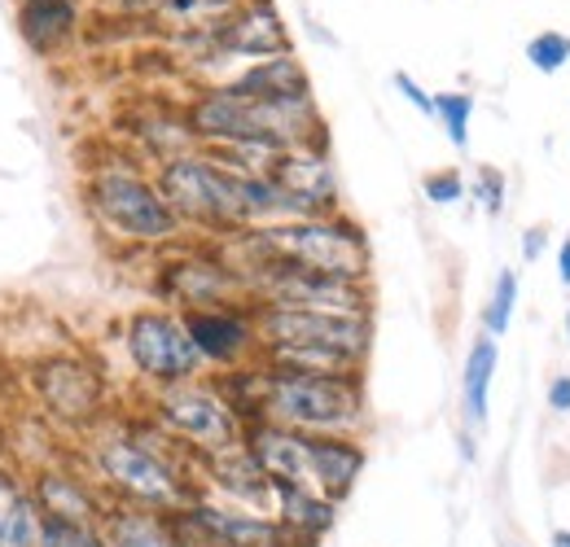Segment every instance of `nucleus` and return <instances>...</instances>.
<instances>
[{
  "label": "nucleus",
  "instance_id": "obj_1",
  "mask_svg": "<svg viewBox=\"0 0 570 547\" xmlns=\"http://www.w3.org/2000/svg\"><path fill=\"white\" fill-rule=\"evenodd\" d=\"M79 465L115 504H137L154 513H176L198 495L194 456L167 438L145 411L110 416L83 434Z\"/></svg>",
  "mask_w": 570,
  "mask_h": 547
},
{
  "label": "nucleus",
  "instance_id": "obj_2",
  "mask_svg": "<svg viewBox=\"0 0 570 547\" xmlns=\"http://www.w3.org/2000/svg\"><path fill=\"white\" fill-rule=\"evenodd\" d=\"M83 210L97 223V232L124 250L163 255L180 241H189L185 223L167 206L154 167H145L132 149H119L106 162H88L83 171Z\"/></svg>",
  "mask_w": 570,
  "mask_h": 547
},
{
  "label": "nucleus",
  "instance_id": "obj_3",
  "mask_svg": "<svg viewBox=\"0 0 570 547\" xmlns=\"http://www.w3.org/2000/svg\"><path fill=\"white\" fill-rule=\"evenodd\" d=\"M219 246L237 263V272L250 268V263L277 259V263H298V268H312V272L343 276V280H373L368 232L347 210L246 228L237 237H224Z\"/></svg>",
  "mask_w": 570,
  "mask_h": 547
},
{
  "label": "nucleus",
  "instance_id": "obj_4",
  "mask_svg": "<svg viewBox=\"0 0 570 547\" xmlns=\"http://www.w3.org/2000/svg\"><path fill=\"white\" fill-rule=\"evenodd\" d=\"M298 434H352L368 429V395L364 372L352 377H303V372H273L259 364V416Z\"/></svg>",
  "mask_w": 570,
  "mask_h": 547
},
{
  "label": "nucleus",
  "instance_id": "obj_5",
  "mask_svg": "<svg viewBox=\"0 0 570 547\" xmlns=\"http://www.w3.org/2000/svg\"><path fill=\"white\" fill-rule=\"evenodd\" d=\"M154 180L167 206L198 241H224L246 232V206H242V176H233L224 162H215L207 149L176 153L154 167Z\"/></svg>",
  "mask_w": 570,
  "mask_h": 547
},
{
  "label": "nucleus",
  "instance_id": "obj_6",
  "mask_svg": "<svg viewBox=\"0 0 570 547\" xmlns=\"http://www.w3.org/2000/svg\"><path fill=\"white\" fill-rule=\"evenodd\" d=\"M145 416L176 438L194 460L212 456V451H228L246 438V420L242 411L228 404V395L219 390L212 372L185 386H167V390H149L145 395Z\"/></svg>",
  "mask_w": 570,
  "mask_h": 547
},
{
  "label": "nucleus",
  "instance_id": "obj_7",
  "mask_svg": "<svg viewBox=\"0 0 570 547\" xmlns=\"http://www.w3.org/2000/svg\"><path fill=\"white\" fill-rule=\"evenodd\" d=\"M149 289L158 298V307L171 311H203V307H228V302H250L246 298V280L237 272V263L224 255L219 241H180L163 255H154V276Z\"/></svg>",
  "mask_w": 570,
  "mask_h": 547
},
{
  "label": "nucleus",
  "instance_id": "obj_8",
  "mask_svg": "<svg viewBox=\"0 0 570 547\" xmlns=\"http://www.w3.org/2000/svg\"><path fill=\"white\" fill-rule=\"evenodd\" d=\"M119 346H124V359H128V368H132L145 395L207 377V364L185 329V316L171 307L154 302V307L128 311L124 329H119Z\"/></svg>",
  "mask_w": 570,
  "mask_h": 547
},
{
  "label": "nucleus",
  "instance_id": "obj_9",
  "mask_svg": "<svg viewBox=\"0 0 570 547\" xmlns=\"http://www.w3.org/2000/svg\"><path fill=\"white\" fill-rule=\"evenodd\" d=\"M250 307H294V311H338V316H373V280L312 272L298 263H250L242 268Z\"/></svg>",
  "mask_w": 570,
  "mask_h": 547
},
{
  "label": "nucleus",
  "instance_id": "obj_10",
  "mask_svg": "<svg viewBox=\"0 0 570 547\" xmlns=\"http://www.w3.org/2000/svg\"><path fill=\"white\" fill-rule=\"evenodd\" d=\"M27 386L36 395V404L49 411L58 425H67L75 434L97 429L101 420H110V381L106 372L83 359V355H45L31 364Z\"/></svg>",
  "mask_w": 570,
  "mask_h": 547
},
{
  "label": "nucleus",
  "instance_id": "obj_11",
  "mask_svg": "<svg viewBox=\"0 0 570 547\" xmlns=\"http://www.w3.org/2000/svg\"><path fill=\"white\" fill-rule=\"evenodd\" d=\"M259 346L264 342H303L343 350L368 364L373 350V316H338V311H294V307H255Z\"/></svg>",
  "mask_w": 570,
  "mask_h": 547
},
{
  "label": "nucleus",
  "instance_id": "obj_12",
  "mask_svg": "<svg viewBox=\"0 0 570 547\" xmlns=\"http://www.w3.org/2000/svg\"><path fill=\"white\" fill-rule=\"evenodd\" d=\"M185 329L198 346L207 372H228V368H242V364L259 359V320H255L250 302L185 311Z\"/></svg>",
  "mask_w": 570,
  "mask_h": 547
},
{
  "label": "nucleus",
  "instance_id": "obj_13",
  "mask_svg": "<svg viewBox=\"0 0 570 547\" xmlns=\"http://www.w3.org/2000/svg\"><path fill=\"white\" fill-rule=\"evenodd\" d=\"M176 517H185L198 535H207L224 547H307L298 544L273 513H250V508H233L212 495H194L185 508H176Z\"/></svg>",
  "mask_w": 570,
  "mask_h": 547
},
{
  "label": "nucleus",
  "instance_id": "obj_14",
  "mask_svg": "<svg viewBox=\"0 0 570 547\" xmlns=\"http://www.w3.org/2000/svg\"><path fill=\"white\" fill-rule=\"evenodd\" d=\"M273 185H277L307 219H312V215H334V210H343V189H338V171H334V158H330V140L282 149V158H277V167H273Z\"/></svg>",
  "mask_w": 570,
  "mask_h": 547
},
{
  "label": "nucleus",
  "instance_id": "obj_15",
  "mask_svg": "<svg viewBox=\"0 0 570 547\" xmlns=\"http://www.w3.org/2000/svg\"><path fill=\"white\" fill-rule=\"evenodd\" d=\"M27 481L40 499L45 517L62 521V526H97L110 504L106 490L88 478V469L79 460H45L27 474Z\"/></svg>",
  "mask_w": 570,
  "mask_h": 547
},
{
  "label": "nucleus",
  "instance_id": "obj_16",
  "mask_svg": "<svg viewBox=\"0 0 570 547\" xmlns=\"http://www.w3.org/2000/svg\"><path fill=\"white\" fill-rule=\"evenodd\" d=\"M194 474H198V490L212 499H224L233 508H250V513H273V478L259 469V460L246 451V442L198 456Z\"/></svg>",
  "mask_w": 570,
  "mask_h": 547
},
{
  "label": "nucleus",
  "instance_id": "obj_17",
  "mask_svg": "<svg viewBox=\"0 0 570 547\" xmlns=\"http://www.w3.org/2000/svg\"><path fill=\"white\" fill-rule=\"evenodd\" d=\"M13 22L36 58H62L83 31V0H13Z\"/></svg>",
  "mask_w": 570,
  "mask_h": 547
},
{
  "label": "nucleus",
  "instance_id": "obj_18",
  "mask_svg": "<svg viewBox=\"0 0 570 547\" xmlns=\"http://www.w3.org/2000/svg\"><path fill=\"white\" fill-rule=\"evenodd\" d=\"M242 442L273 481L312 486V434L285 429V425H273V420H250Z\"/></svg>",
  "mask_w": 570,
  "mask_h": 547
},
{
  "label": "nucleus",
  "instance_id": "obj_19",
  "mask_svg": "<svg viewBox=\"0 0 570 547\" xmlns=\"http://www.w3.org/2000/svg\"><path fill=\"white\" fill-rule=\"evenodd\" d=\"M128 145L132 153L141 158L145 167H158L176 153H189L198 149V140L189 132V119H185V101L180 106H145L141 115H132V128H128Z\"/></svg>",
  "mask_w": 570,
  "mask_h": 547
},
{
  "label": "nucleus",
  "instance_id": "obj_20",
  "mask_svg": "<svg viewBox=\"0 0 570 547\" xmlns=\"http://www.w3.org/2000/svg\"><path fill=\"white\" fill-rule=\"evenodd\" d=\"M338 508L330 495H321L316 486H303V481H273V517L282 521L285 530L298 539V544L316 547L338 521Z\"/></svg>",
  "mask_w": 570,
  "mask_h": 547
},
{
  "label": "nucleus",
  "instance_id": "obj_21",
  "mask_svg": "<svg viewBox=\"0 0 570 547\" xmlns=\"http://www.w3.org/2000/svg\"><path fill=\"white\" fill-rule=\"evenodd\" d=\"M364 465H368L364 438H352V434H312V486L321 495H330L334 504H343L356 490V481L364 478Z\"/></svg>",
  "mask_w": 570,
  "mask_h": 547
},
{
  "label": "nucleus",
  "instance_id": "obj_22",
  "mask_svg": "<svg viewBox=\"0 0 570 547\" xmlns=\"http://www.w3.org/2000/svg\"><path fill=\"white\" fill-rule=\"evenodd\" d=\"M45 526H49V517H45L27 474L0 465V547H40Z\"/></svg>",
  "mask_w": 570,
  "mask_h": 547
},
{
  "label": "nucleus",
  "instance_id": "obj_23",
  "mask_svg": "<svg viewBox=\"0 0 570 547\" xmlns=\"http://www.w3.org/2000/svg\"><path fill=\"white\" fill-rule=\"evenodd\" d=\"M224 88L242 92V97H259V101H285V97H312V79L307 67L294 58V53H277V58H259V62H246L237 67Z\"/></svg>",
  "mask_w": 570,
  "mask_h": 547
},
{
  "label": "nucleus",
  "instance_id": "obj_24",
  "mask_svg": "<svg viewBox=\"0 0 570 547\" xmlns=\"http://www.w3.org/2000/svg\"><path fill=\"white\" fill-rule=\"evenodd\" d=\"M500 368V342L479 334L470 350H465V368H461V420L465 434H479L488 425V408H492V381Z\"/></svg>",
  "mask_w": 570,
  "mask_h": 547
},
{
  "label": "nucleus",
  "instance_id": "obj_25",
  "mask_svg": "<svg viewBox=\"0 0 570 547\" xmlns=\"http://www.w3.org/2000/svg\"><path fill=\"white\" fill-rule=\"evenodd\" d=\"M97 530L106 535L110 547H176V530H171V513H154V508H137V504H106Z\"/></svg>",
  "mask_w": 570,
  "mask_h": 547
},
{
  "label": "nucleus",
  "instance_id": "obj_26",
  "mask_svg": "<svg viewBox=\"0 0 570 547\" xmlns=\"http://www.w3.org/2000/svg\"><path fill=\"white\" fill-rule=\"evenodd\" d=\"M259 364L273 372H303V377H352L364 372V364L330 350V346H303V342H264L259 346Z\"/></svg>",
  "mask_w": 570,
  "mask_h": 547
},
{
  "label": "nucleus",
  "instance_id": "obj_27",
  "mask_svg": "<svg viewBox=\"0 0 570 547\" xmlns=\"http://www.w3.org/2000/svg\"><path fill=\"white\" fill-rule=\"evenodd\" d=\"M242 0H163L158 13L149 18L154 31H163L167 40L171 36H194V31H212L219 27Z\"/></svg>",
  "mask_w": 570,
  "mask_h": 547
},
{
  "label": "nucleus",
  "instance_id": "obj_28",
  "mask_svg": "<svg viewBox=\"0 0 570 547\" xmlns=\"http://www.w3.org/2000/svg\"><path fill=\"white\" fill-rule=\"evenodd\" d=\"M215 162H224L233 176H273L277 158H282V145L273 140H224L207 149Z\"/></svg>",
  "mask_w": 570,
  "mask_h": 547
},
{
  "label": "nucleus",
  "instance_id": "obj_29",
  "mask_svg": "<svg viewBox=\"0 0 570 547\" xmlns=\"http://www.w3.org/2000/svg\"><path fill=\"white\" fill-rule=\"evenodd\" d=\"M518 294H522V276L518 268H500L492 280V294L483 302V334L488 338H504L509 325H513V311H518Z\"/></svg>",
  "mask_w": 570,
  "mask_h": 547
},
{
  "label": "nucleus",
  "instance_id": "obj_30",
  "mask_svg": "<svg viewBox=\"0 0 570 547\" xmlns=\"http://www.w3.org/2000/svg\"><path fill=\"white\" fill-rule=\"evenodd\" d=\"M479 101L470 92H434V123L452 149H470V123H474Z\"/></svg>",
  "mask_w": 570,
  "mask_h": 547
},
{
  "label": "nucleus",
  "instance_id": "obj_31",
  "mask_svg": "<svg viewBox=\"0 0 570 547\" xmlns=\"http://www.w3.org/2000/svg\"><path fill=\"white\" fill-rule=\"evenodd\" d=\"M527 67L540 74H558L570 67V36L567 31H540L527 40Z\"/></svg>",
  "mask_w": 570,
  "mask_h": 547
},
{
  "label": "nucleus",
  "instance_id": "obj_32",
  "mask_svg": "<svg viewBox=\"0 0 570 547\" xmlns=\"http://www.w3.org/2000/svg\"><path fill=\"white\" fill-rule=\"evenodd\" d=\"M465 185H470V198L483 206V215H492V219H497L500 210H504V202H509V180H504L500 167H479Z\"/></svg>",
  "mask_w": 570,
  "mask_h": 547
},
{
  "label": "nucleus",
  "instance_id": "obj_33",
  "mask_svg": "<svg viewBox=\"0 0 570 547\" xmlns=\"http://www.w3.org/2000/svg\"><path fill=\"white\" fill-rule=\"evenodd\" d=\"M422 198L430 206H456L470 198V185L456 167H439V171H426L422 176Z\"/></svg>",
  "mask_w": 570,
  "mask_h": 547
},
{
  "label": "nucleus",
  "instance_id": "obj_34",
  "mask_svg": "<svg viewBox=\"0 0 570 547\" xmlns=\"http://www.w3.org/2000/svg\"><path fill=\"white\" fill-rule=\"evenodd\" d=\"M40 547H110L106 535L97 526H62V521H49L45 526V544Z\"/></svg>",
  "mask_w": 570,
  "mask_h": 547
},
{
  "label": "nucleus",
  "instance_id": "obj_35",
  "mask_svg": "<svg viewBox=\"0 0 570 547\" xmlns=\"http://www.w3.org/2000/svg\"><path fill=\"white\" fill-rule=\"evenodd\" d=\"M391 83H395V92H400V97H404V101H409L417 115L434 119V92H426V88H422V83H417L409 70H395V74H391Z\"/></svg>",
  "mask_w": 570,
  "mask_h": 547
},
{
  "label": "nucleus",
  "instance_id": "obj_36",
  "mask_svg": "<svg viewBox=\"0 0 570 547\" xmlns=\"http://www.w3.org/2000/svg\"><path fill=\"white\" fill-rule=\"evenodd\" d=\"M544 399H549V408L558 411V416H570V372H558V377L549 381Z\"/></svg>",
  "mask_w": 570,
  "mask_h": 547
},
{
  "label": "nucleus",
  "instance_id": "obj_37",
  "mask_svg": "<svg viewBox=\"0 0 570 547\" xmlns=\"http://www.w3.org/2000/svg\"><path fill=\"white\" fill-rule=\"evenodd\" d=\"M544 250H549V228H540V223L527 228V232H522V263H535Z\"/></svg>",
  "mask_w": 570,
  "mask_h": 547
},
{
  "label": "nucleus",
  "instance_id": "obj_38",
  "mask_svg": "<svg viewBox=\"0 0 570 547\" xmlns=\"http://www.w3.org/2000/svg\"><path fill=\"white\" fill-rule=\"evenodd\" d=\"M553 268H558V280L570 289V232H567V241L558 246V255H553Z\"/></svg>",
  "mask_w": 570,
  "mask_h": 547
},
{
  "label": "nucleus",
  "instance_id": "obj_39",
  "mask_svg": "<svg viewBox=\"0 0 570 547\" xmlns=\"http://www.w3.org/2000/svg\"><path fill=\"white\" fill-rule=\"evenodd\" d=\"M549 547H570V530H567V526H558V530L549 535Z\"/></svg>",
  "mask_w": 570,
  "mask_h": 547
},
{
  "label": "nucleus",
  "instance_id": "obj_40",
  "mask_svg": "<svg viewBox=\"0 0 570 547\" xmlns=\"http://www.w3.org/2000/svg\"><path fill=\"white\" fill-rule=\"evenodd\" d=\"M567 338H570V307H567Z\"/></svg>",
  "mask_w": 570,
  "mask_h": 547
},
{
  "label": "nucleus",
  "instance_id": "obj_41",
  "mask_svg": "<svg viewBox=\"0 0 570 547\" xmlns=\"http://www.w3.org/2000/svg\"><path fill=\"white\" fill-rule=\"evenodd\" d=\"M509 547H522V544H509Z\"/></svg>",
  "mask_w": 570,
  "mask_h": 547
}]
</instances>
